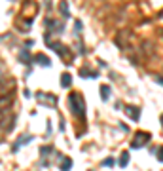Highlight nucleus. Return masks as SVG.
Masks as SVG:
<instances>
[{
    "label": "nucleus",
    "mask_w": 163,
    "mask_h": 171,
    "mask_svg": "<svg viewBox=\"0 0 163 171\" xmlns=\"http://www.w3.org/2000/svg\"><path fill=\"white\" fill-rule=\"evenodd\" d=\"M11 103H13V97L11 95H2L0 97V114H6L8 110H10Z\"/></svg>",
    "instance_id": "3"
},
{
    "label": "nucleus",
    "mask_w": 163,
    "mask_h": 171,
    "mask_svg": "<svg viewBox=\"0 0 163 171\" xmlns=\"http://www.w3.org/2000/svg\"><path fill=\"white\" fill-rule=\"evenodd\" d=\"M114 164V160H110V158H108V160H104V162H102V165H104V167H108V165H112Z\"/></svg>",
    "instance_id": "14"
},
{
    "label": "nucleus",
    "mask_w": 163,
    "mask_h": 171,
    "mask_svg": "<svg viewBox=\"0 0 163 171\" xmlns=\"http://www.w3.org/2000/svg\"><path fill=\"white\" fill-rule=\"evenodd\" d=\"M13 122H15V116H10V114H6V116L0 120V131H8V129H11Z\"/></svg>",
    "instance_id": "4"
},
{
    "label": "nucleus",
    "mask_w": 163,
    "mask_h": 171,
    "mask_svg": "<svg viewBox=\"0 0 163 171\" xmlns=\"http://www.w3.org/2000/svg\"><path fill=\"white\" fill-rule=\"evenodd\" d=\"M70 167H72V162H70V160H65L61 164V171H68Z\"/></svg>",
    "instance_id": "12"
},
{
    "label": "nucleus",
    "mask_w": 163,
    "mask_h": 171,
    "mask_svg": "<svg viewBox=\"0 0 163 171\" xmlns=\"http://www.w3.org/2000/svg\"><path fill=\"white\" fill-rule=\"evenodd\" d=\"M101 95H102L104 101H108V97H110V88L108 86H101Z\"/></svg>",
    "instance_id": "10"
},
{
    "label": "nucleus",
    "mask_w": 163,
    "mask_h": 171,
    "mask_svg": "<svg viewBox=\"0 0 163 171\" xmlns=\"http://www.w3.org/2000/svg\"><path fill=\"white\" fill-rule=\"evenodd\" d=\"M161 124H163V116H161Z\"/></svg>",
    "instance_id": "16"
},
{
    "label": "nucleus",
    "mask_w": 163,
    "mask_h": 171,
    "mask_svg": "<svg viewBox=\"0 0 163 171\" xmlns=\"http://www.w3.org/2000/svg\"><path fill=\"white\" fill-rule=\"evenodd\" d=\"M125 114L133 122H137L138 118H140V110H138V107H125Z\"/></svg>",
    "instance_id": "6"
},
{
    "label": "nucleus",
    "mask_w": 163,
    "mask_h": 171,
    "mask_svg": "<svg viewBox=\"0 0 163 171\" xmlns=\"http://www.w3.org/2000/svg\"><path fill=\"white\" fill-rule=\"evenodd\" d=\"M36 99L40 101L42 105H49V107H53V105L57 103V97H53V95H46V93H38Z\"/></svg>",
    "instance_id": "5"
},
{
    "label": "nucleus",
    "mask_w": 163,
    "mask_h": 171,
    "mask_svg": "<svg viewBox=\"0 0 163 171\" xmlns=\"http://www.w3.org/2000/svg\"><path fill=\"white\" fill-rule=\"evenodd\" d=\"M127 162H129V154H127V152H123L121 156H120V165H121V167H125V165H127Z\"/></svg>",
    "instance_id": "11"
},
{
    "label": "nucleus",
    "mask_w": 163,
    "mask_h": 171,
    "mask_svg": "<svg viewBox=\"0 0 163 171\" xmlns=\"http://www.w3.org/2000/svg\"><path fill=\"white\" fill-rule=\"evenodd\" d=\"M61 11L65 15H68V11H66V2H61Z\"/></svg>",
    "instance_id": "13"
},
{
    "label": "nucleus",
    "mask_w": 163,
    "mask_h": 171,
    "mask_svg": "<svg viewBox=\"0 0 163 171\" xmlns=\"http://www.w3.org/2000/svg\"><path fill=\"white\" fill-rule=\"evenodd\" d=\"M30 139H32V135H23V137H19V141H17V145H15V146H13V148H15V150H17V148H19V146H21V145H27V141H30Z\"/></svg>",
    "instance_id": "9"
},
{
    "label": "nucleus",
    "mask_w": 163,
    "mask_h": 171,
    "mask_svg": "<svg viewBox=\"0 0 163 171\" xmlns=\"http://www.w3.org/2000/svg\"><path fill=\"white\" fill-rule=\"evenodd\" d=\"M68 105H70V108H72V112H74L76 118L85 116V103H83V97L80 93H72V95L68 97Z\"/></svg>",
    "instance_id": "1"
},
{
    "label": "nucleus",
    "mask_w": 163,
    "mask_h": 171,
    "mask_svg": "<svg viewBox=\"0 0 163 171\" xmlns=\"http://www.w3.org/2000/svg\"><path fill=\"white\" fill-rule=\"evenodd\" d=\"M36 63L44 65V67H49L51 61H49V57H46V55H36Z\"/></svg>",
    "instance_id": "8"
},
{
    "label": "nucleus",
    "mask_w": 163,
    "mask_h": 171,
    "mask_svg": "<svg viewBox=\"0 0 163 171\" xmlns=\"http://www.w3.org/2000/svg\"><path fill=\"white\" fill-rule=\"evenodd\" d=\"M70 84H72V76H70L68 72H63L61 74V86L63 88H68Z\"/></svg>",
    "instance_id": "7"
},
{
    "label": "nucleus",
    "mask_w": 163,
    "mask_h": 171,
    "mask_svg": "<svg viewBox=\"0 0 163 171\" xmlns=\"http://www.w3.org/2000/svg\"><path fill=\"white\" fill-rule=\"evenodd\" d=\"M146 141H150V135H148V133H144V131H138L131 146H133V148H140V146H144Z\"/></svg>",
    "instance_id": "2"
},
{
    "label": "nucleus",
    "mask_w": 163,
    "mask_h": 171,
    "mask_svg": "<svg viewBox=\"0 0 163 171\" xmlns=\"http://www.w3.org/2000/svg\"><path fill=\"white\" fill-rule=\"evenodd\" d=\"M157 156H159V158H157V160H159V162H163V146H161L159 150H157Z\"/></svg>",
    "instance_id": "15"
}]
</instances>
